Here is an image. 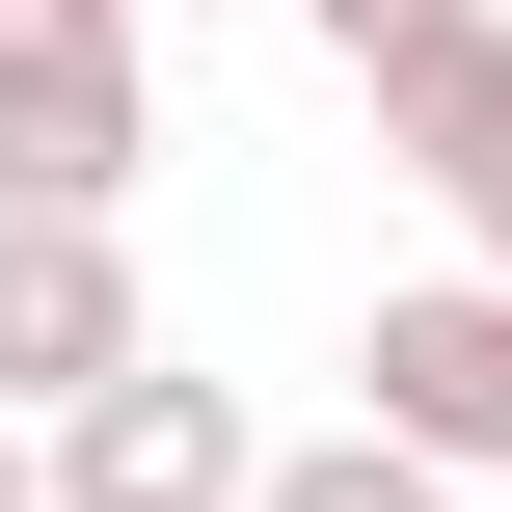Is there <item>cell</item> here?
Returning <instances> with one entry per match:
<instances>
[{"instance_id":"obj_1","label":"cell","mask_w":512,"mask_h":512,"mask_svg":"<svg viewBox=\"0 0 512 512\" xmlns=\"http://www.w3.org/2000/svg\"><path fill=\"white\" fill-rule=\"evenodd\" d=\"M162 162V0H0V216H135Z\"/></svg>"},{"instance_id":"obj_2","label":"cell","mask_w":512,"mask_h":512,"mask_svg":"<svg viewBox=\"0 0 512 512\" xmlns=\"http://www.w3.org/2000/svg\"><path fill=\"white\" fill-rule=\"evenodd\" d=\"M351 405L432 459V486H512V270H405L351 324Z\"/></svg>"},{"instance_id":"obj_3","label":"cell","mask_w":512,"mask_h":512,"mask_svg":"<svg viewBox=\"0 0 512 512\" xmlns=\"http://www.w3.org/2000/svg\"><path fill=\"white\" fill-rule=\"evenodd\" d=\"M27 459H54V512H243V486H270V432H243V405H216L189 351H135V378H81V405H54Z\"/></svg>"},{"instance_id":"obj_4","label":"cell","mask_w":512,"mask_h":512,"mask_svg":"<svg viewBox=\"0 0 512 512\" xmlns=\"http://www.w3.org/2000/svg\"><path fill=\"white\" fill-rule=\"evenodd\" d=\"M162 351V297H135V216H0V405L54 432L81 378H135Z\"/></svg>"},{"instance_id":"obj_5","label":"cell","mask_w":512,"mask_h":512,"mask_svg":"<svg viewBox=\"0 0 512 512\" xmlns=\"http://www.w3.org/2000/svg\"><path fill=\"white\" fill-rule=\"evenodd\" d=\"M351 108H378V162H432L459 270H512V0H486V27H432L405 81H351Z\"/></svg>"},{"instance_id":"obj_6","label":"cell","mask_w":512,"mask_h":512,"mask_svg":"<svg viewBox=\"0 0 512 512\" xmlns=\"http://www.w3.org/2000/svg\"><path fill=\"white\" fill-rule=\"evenodd\" d=\"M243 512H486V486H432V459L351 405V432H270V486H243Z\"/></svg>"},{"instance_id":"obj_7","label":"cell","mask_w":512,"mask_h":512,"mask_svg":"<svg viewBox=\"0 0 512 512\" xmlns=\"http://www.w3.org/2000/svg\"><path fill=\"white\" fill-rule=\"evenodd\" d=\"M297 27H324L351 81H405V54H432V27H486V0H297Z\"/></svg>"},{"instance_id":"obj_8","label":"cell","mask_w":512,"mask_h":512,"mask_svg":"<svg viewBox=\"0 0 512 512\" xmlns=\"http://www.w3.org/2000/svg\"><path fill=\"white\" fill-rule=\"evenodd\" d=\"M0 512H54V459H27V405H0Z\"/></svg>"},{"instance_id":"obj_9","label":"cell","mask_w":512,"mask_h":512,"mask_svg":"<svg viewBox=\"0 0 512 512\" xmlns=\"http://www.w3.org/2000/svg\"><path fill=\"white\" fill-rule=\"evenodd\" d=\"M162 27H189V0H162Z\"/></svg>"},{"instance_id":"obj_10","label":"cell","mask_w":512,"mask_h":512,"mask_svg":"<svg viewBox=\"0 0 512 512\" xmlns=\"http://www.w3.org/2000/svg\"><path fill=\"white\" fill-rule=\"evenodd\" d=\"M486 512H512V486H486Z\"/></svg>"}]
</instances>
